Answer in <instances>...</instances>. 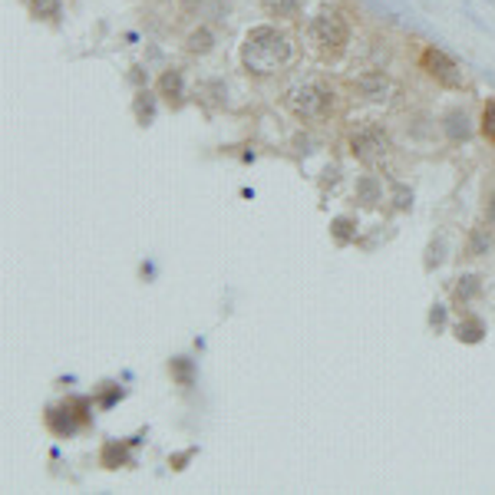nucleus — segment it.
<instances>
[{
    "mask_svg": "<svg viewBox=\"0 0 495 495\" xmlns=\"http://www.w3.org/2000/svg\"><path fill=\"white\" fill-rule=\"evenodd\" d=\"M169 370H172L175 383H179V386H192L195 383V360H189V357H172Z\"/></svg>",
    "mask_w": 495,
    "mask_h": 495,
    "instance_id": "11",
    "label": "nucleus"
},
{
    "mask_svg": "<svg viewBox=\"0 0 495 495\" xmlns=\"http://www.w3.org/2000/svg\"><path fill=\"white\" fill-rule=\"evenodd\" d=\"M442 129H446V136L452 139V142H466L469 136H472V126H469V116L462 110H452L446 112V120H442Z\"/></svg>",
    "mask_w": 495,
    "mask_h": 495,
    "instance_id": "8",
    "label": "nucleus"
},
{
    "mask_svg": "<svg viewBox=\"0 0 495 495\" xmlns=\"http://www.w3.org/2000/svg\"><path fill=\"white\" fill-rule=\"evenodd\" d=\"M265 10L271 17H294L301 10V0H265Z\"/></svg>",
    "mask_w": 495,
    "mask_h": 495,
    "instance_id": "18",
    "label": "nucleus"
},
{
    "mask_svg": "<svg viewBox=\"0 0 495 495\" xmlns=\"http://www.w3.org/2000/svg\"><path fill=\"white\" fill-rule=\"evenodd\" d=\"M479 291H482V285H479V277H476V275L459 277V285H456V301H459V304L472 301V297H476Z\"/></svg>",
    "mask_w": 495,
    "mask_h": 495,
    "instance_id": "19",
    "label": "nucleus"
},
{
    "mask_svg": "<svg viewBox=\"0 0 495 495\" xmlns=\"http://www.w3.org/2000/svg\"><path fill=\"white\" fill-rule=\"evenodd\" d=\"M489 248H492V235H489L486 228L472 231V238H469V255L482 257V255H489Z\"/></svg>",
    "mask_w": 495,
    "mask_h": 495,
    "instance_id": "20",
    "label": "nucleus"
},
{
    "mask_svg": "<svg viewBox=\"0 0 495 495\" xmlns=\"http://www.w3.org/2000/svg\"><path fill=\"white\" fill-rule=\"evenodd\" d=\"M482 132H486V139L495 142V100H489L486 110H482Z\"/></svg>",
    "mask_w": 495,
    "mask_h": 495,
    "instance_id": "21",
    "label": "nucleus"
},
{
    "mask_svg": "<svg viewBox=\"0 0 495 495\" xmlns=\"http://www.w3.org/2000/svg\"><path fill=\"white\" fill-rule=\"evenodd\" d=\"M30 10H34V17L40 20H60V0H30Z\"/></svg>",
    "mask_w": 495,
    "mask_h": 495,
    "instance_id": "17",
    "label": "nucleus"
},
{
    "mask_svg": "<svg viewBox=\"0 0 495 495\" xmlns=\"http://www.w3.org/2000/svg\"><path fill=\"white\" fill-rule=\"evenodd\" d=\"M393 205H396L400 211H406V209L412 205V192L406 189V185H400V182L393 185Z\"/></svg>",
    "mask_w": 495,
    "mask_h": 495,
    "instance_id": "22",
    "label": "nucleus"
},
{
    "mask_svg": "<svg viewBox=\"0 0 495 495\" xmlns=\"http://www.w3.org/2000/svg\"><path fill=\"white\" fill-rule=\"evenodd\" d=\"M357 90L367 96V100H383L386 96V76L383 73H367L357 80Z\"/></svg>",
    "mask_w": 495,
    "mask_h": 495,
    "instance_id": "9",
    "label": "nucleus"
},
{
    "mask_svg": "<svg viewBox=\"0 0 495 495\" xmlns=\"http://www.w3.org/2000/svg\"><path fill=\"white\" fill-rule=\"evenodd\" d=\"M357 202H364V205L380 202V182H376V175H364V179H357Z\"/></svg>",
    "mask_w": 495,
    "mask_h": 495,
    "instance_id": "13",
    "label": "nucleus"
},
{
    "mask_svg": "<svg viewBox=\"0 0 495 495\" xmlns=\"http://www.w3.org/2000/svg\"><path fill=\"white\" fill-rule=\"evenodd\" d=\"M189 50H192V53H209L211 46H215V37H211V30L209 27H199L195 30V34H189Z\"/></svg>",
    "mask_w": 495,
    "mask_h": 495,
    "instance_id": "15",
    "label": "nucleus"
},
{
    "mask_svg": "<svg viewBox=\"0 0 495 495\" xmlns=\"http://www.w3.org/2000/svg\"><path fill=\"white\" fill-rule=\"evenodd\" d=\"M330 235H334L340 245H347V241L357 235V225H354V218H344V215H340V218L330 221Z\"/></svg>",
    "mask_w": 495,
    "mask_h": 495,
    "instance_id": "16",
    "label": "nucleus"
},
{
    "mask_svg": "<svg viewBox=\"0 0 495 495\" xmlns=\"http://www.w3.org/2000/svg\"><path fill=\"white\" fill-rule=\"evenodd\" d=\"M129 450L122 446V442H106L102 446V466L106 469H116V466H122V462H129Z\"/></svg>",
    "mask_w": 495,
    "mask_h": 495,
    "instance_id": "14",
    "label": "nucleus"
},
{
    "mask_svg": "<svg viewBox=\"0 0 495 495\" xmlns=\"http://www.w3.org/2000/svg\"><path fill=\"white\" fill-rule=\"evenodd\" d=\"M136 120H139V126H149V122L156 120V96L149 90L136 92Z\"/></svg>",
    "mask_w": 495,
    "mask_h": 495,
    "instance_id": "10",
    "label": "nucleus"
},
{
    "mask_svg": "<svg viewBox=\"0 0 495 495\" xmlns=\"http://www.w3.org/2000/svg\"><path fill=\"white\" fill-rule=\"evenodd\" d=\"M311 40L321 50H344L350 40V27L340 10H321L311 20Z\"/></svg>",
    "mask_w": 495,
    "mask_h": 495,
    "instance_id": "3",
    "label": "nucleus"
},
{
    "mask_svg": "<svg viewBox=\"0 0 495 495\" xmlns=\"http://www.w3.org/2000/svg\"><path fill=\"white\" fill-rule=\"evenodd\" d=\"M350 149H354V156L360 162H380L386 156V149H390V139L380 126L367 122V126L354 129V136H350Z\"/></svg>",
    "mask_w": 495,
    "mask_h": 495,
    "instance_id": "6",
    "label": "nucleus"
},
{
    "mask_svg": "<svg viewBox=\"0 0 495 495\" xmlns=\"http://www.w3.org/2000/svg\"><path fill=\"white\" fill-rule=\"evenodd\" d=\"M116 400H122V390H120V386H112V383H110V390L102 393L100 406H112V403H116Z\"/></svg>",
    "mask_w": 495,
    "mask_h": 495,
    "instance_id": "24",
    "label": "nucleus"
},
{
    "mask_svg": "<svg viewBox=\"0 0 495 495\" xmlns=\"http://www.w3.org/2000/svg\"><path fill=\"white\" fill-rule=\"evenodd\" d=\"M195 456V450H189V452H182V456H175L172 459V469H185V462H189V459Z\"/></svg>",
    "mask_w": 495,
    "mask_h": 495,
    "instance_id": "25",
    "label": "nucleus"
},
{
    "mask_svg": "<svg viewBox=\"0 0 495 495\" xmlns=\"http://www.w3.org/2000/svg\"><path fill=\"white\" fill-rule=\"evenodd\" d=\"M430 324L436 330L442 327V324H446V307H442V304H432V311H430Z\"/></svg>",
    "mask_w": 495,
    "mask_h": 495,
    "instance_id": "23",
    "label": "nucleus"
},
{
    "mask_svg": "<svg viewBox=\"0 0 495 495\" xmlns=\"http://www.w3.org/2000/svg\"><path fill=\"white\" fill-rule=\"evenodd\" d=\"M291 60V37L285 30L271 27H255L248 30L245 44H241V66L255 76H271L277 66H285Z\"/></svg>",
    "mask_w": 495,
    "mask_h": 495,
    "instance_id": "1",
    "label": "nucleus"
},
{
    "mask_svg": "<svg viewBox=\"0 0 495 495\" xmlns=\"http://www.w3.org/2000/svg\"><path fill=\"white\" fill-rule=\"evenodd\" d=\"M420 63H422V70L440 82V86H446V90H462V86H466V76H462L459 63L450 53H442L440 46H426L420 56Z\"/></svg>",
    "mask_w": 495,
    "mask_h": 495,
    "instance_id": "4",
    "label": "nucleus"
},
{
    "mask_svg": "<svg viewBox=\"0 0 495 495\" xmlns=\"http://www.w3.org/2000/svg\"><path fill=\"white\" fill-rule=\"evenodd\" d=\"M159 96H162L165 102H172V106H182L185 102V80L179 70H165V73L159 76Z\"/></svg>",
    "mask_w": 495,
    "mask_h": 495,
    "instance_id": "7",
    "label": "nucleus"
},
{
    "mask_svg": "<svg viewBox=\"0 0 495 495\" xmlns=\"http://www.w3.org/2000/svg\"><path fill=\"white\" fill-rule=\"evenodd\" d=\"M287 110L297 116V120H324L330 110H334V92L327 90V86H321V82H297V86H291L285 96Z\"/></svg>",
    "mask_w": 495,
    "mask_h": 495,
    "instance_id": "2",
    "label": "nucleus"
},
{
    "mask_svg": "<svg viewBox=\"0 0 495 495\" xmlns=\"http://www.w3.org/2000/svg\"><path fill=\"white\" fill-rule=\"evenodd\" d=\"M489 218H492V225H495V199L489 202Z\"/></svg>",
    "mask_w": 495,
    "mask_h": 495,
    "instance_id": "26",
    "label": "nucleus"
},
{
    "mask_svg": "<svg viewBox=\"0 0 495 495\" xmlns=\"http://www.w3.org/2000/svg\"><path fill=\"white\" fill-rule=\"evenodd\" d=\"M90 420V400H66L63 406H50L46 410V426L56 432V436H73L82 422Z\"/></svg>",
    "mask_w": 495,
    "mask_h": 495,
    "instance_id": "5",
    "label": "nucleus"
},
{
    "mask_svg": "<svg viewBox=\"0 0 495 495\" xmlns=\"http://www.w3.org/2000/svg\"><path fill=\"white\" fill-rule=\"evenodd\" d=\"M456 337L462 340V344H479V340L486 337V327H482V321H476V317H466V321L456 324Z\"/></svg>",
    "mask_w": 495,
    "mask_h": 495,
    "instance_id": "12",
    "label": "nucleus"
}]
</instances>
